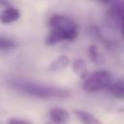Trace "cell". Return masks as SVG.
Here are the masks:
<instances>
[{"label": "cell", "mask_w": 124, "mask_h": 124, "mask_svg": "<svg viewBox=\"0 0 124 124\" xmlns=\"http://www.w3.org/2000/svg\"><path fill=\"white\" fill-rule=\"evenodd\" d=\"M74 113L78 116V118L80 120L82 124H103L98 118H96L93 114H91L88 111L85 110H74Z\"/></svg>", "instance_id": "9c48e42d"}, {"label": "cell", "mask_w": 124, "mask_h": 124, "mask_svg": "<svg viewBox=\"0 0 124 124\" xmlns=\"http://www.w3.org/2000/svg\"><path fill=\"white\" fill-rule=\"evenodd\" d=\"M20 16L18 9L14 7H8L0 13V22L3 24H10L16 21Z\"/></svg>", "instance_id": "5b68a950"}, {"label": "cell", "mask_w": 124, "mask_h": 124, "mask_svg": "<svg viewBox=\"0 0 124 124\" xmlns=\"http://www.w3.org/2000/svg\"><path fill=\"white\" fill-rule=\"evenodd\" d=\"M107 91L112 97L119 99V100H123L124 99V82H123V79H118L114 82L112 81L107 87Z\"/></svg>", "instance_id": "52a82bcc"}, {"label": "cell", "mask_w": 124, "mask_h": 124, "mask_svg": "<svg viewBox=\"0 0 124 124\" xmlns=\"http://www.w3.org/2000/svg\"><path fill=\"white\" fill-rule=\"evenodd\" d=\"M88 57L95 64H101L105 62V57L101 53L99 47L96 45H90L88 47Z\"/></svg>", "instance_id": "8fae6325"}, {"label": "cell", "mask_w": 124, "mask_h": 124, "mask_svg": "<svg viewBox=\"0 0 124 124\" xmlns=\"http://www.w3.org/2000/svg\"><path fill=\"white\" fill-rule=\"evenodd\" d=\"M73 70L76 75L82 80H84L87 77V67L86 63L81 58H77L73 62Z\"/></svg>", "instance_id": "30bf717a"}, {"label": "cell", "mask_w": 124, "mask_h": 124, "mask_svg": "<svg viewBox=\"0 0 124 124\" xmlns=\"http://www.w3.org/2000/svg\"><path fill=\"white\" fill-rule=\"evenodd\" d=\"M46 124H50V123H46Z\"/></svg>", "instance_id": "5bb4252c"}, {"label": "cell", "mask_w": 124, "mask_h": 124, "mask_svg": "<svg viewBox=\"0 0 124 124\" xmlns=\"http://www.w3.org/2000/svg\"><path fill=\"white\" fill-rule=\"evenodd\" d=\"M112 82V76L109 72L100 70L86 77L82 88L87 92H97L107 88Z\"/></svg>", "instance_id": "3957f363"}, {"label": "cell", "mask_w": 124, "mask_h": 124, "mask_svg": "<svg viewBox=\"0 0 124 124\" xmlns=\"http://www.w3.org/2000/svg\"><path fill=\"white\" fill-rule=\"evenodd\" d=\"M48 115H49V118L51 119V121L56 124H64V123L68 122V120L70 119L69 112L60 108H51L48 112Z\"/></svg>", "instance_id": "8992f818"}, {"label": "cell", "mask_w": 124, "mask_h": 124, "mask_svg": "<svg viewBox=\"0 0 124 124\" xmlns=\"http://www.w3.org/2000/svg\"><path fill=\"white\" fill-rule=\"evenodd\" d=\"M49 27L48 35L46 38V44L48 46L61 42H73L78 36V27L77 23L64 15H53L47 21Z\"/></svg>", "instance_id": "6da1fadb"}, {"label": "cell", "mask_w": 124, "mask_h": 124, "mask_svg": "<svg viewBox=\"0 0 124 124\" xmlns=\"http://www.w3.org/2000/svg\"><path fill=\"white\" fill-rule=\"evenodd\" d=\"M8 124H31L30 122L22 119H17V118H11L8 121Z\"/></svg>", "instance_id": "4fadbf2b"}, {"label": "cell", "mask_w": 124, "mask_h": 124, "mask_svg": "<svg viewBox=\"0 0 124 124\" xmlns=\"http://www.w3.org/2000/svg\"><path fill=\"white\" fill-rule=\"evenodd\" d=\"M70 64V59L67 55H59L57 56L49 65L48 71L49 72H58L65 69Z\"/></svg>", "instance_id": "ba28073f"}, {"label": "cell", "mask_w": 124, "mask_h": 124, "mask_svg": "<svg viewBox=\"0 0 124 124\" xmlns=\"http://www.w3.org/2000/svg\"><path fill=\"white\" fill-rule=\"evenodd\" d=\"M16 46V43L11 39L8 38H4V37H0V49L2 50H8V49H12L15 48Z\"/></svg>", "instance_id": "7c38bea8"}, {"label": "cell", "mask_w": 124, "mask_h": 124, "mask_svg": "<svg viewBox=\"0 0 124 124\" xmlns=\"http://www.w3.org/2000/svg\"><path fill=\"white\" fill-rule=\"evenodd\" d=\"M9 83L16 90L36 98L49 99V98H66L70 96V91L66 89L59 88L56 86L40 84L25 79L14 78L9 80Z\"/></svg>", "instance_id": "7a4b0ae2"}, {"label": "cell", "mask_w": 124, "mask_h": 124, "mask_svg": "<svg viewBox=\"0 0 124 124\" xmlns=\"http://www.w3.org/2000/svg\"><path fill=\"white\" fill-rule=\"evenodd\" d=\"M123 16H124V4L122 1L114 2L108 8L107 16L108 17L109 22L120 32L122 31Z\"/></svg>", "instance_id": "277c9868"}]
</instances>
